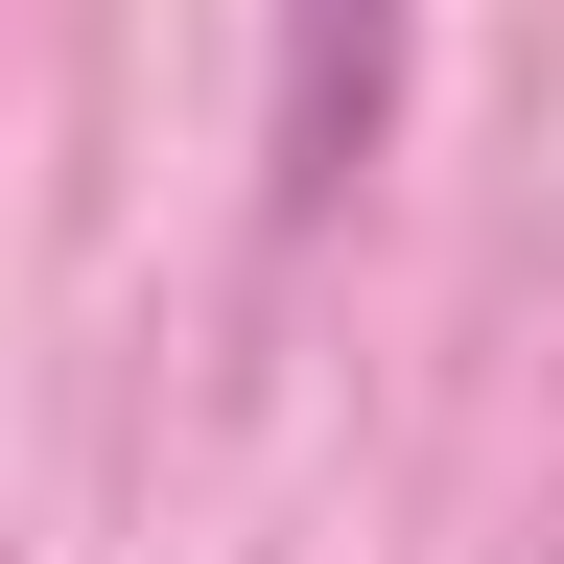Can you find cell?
Wrapping results in <instances>:
<instances>
[{
  "instance_id": "1",
  "label": "cell",
  "mask_w": 564,
  "mask_h": 564,
  "mask_svg": "<svg viewBox=\"0 0 564 564\" xmlns=\"http://www.w3.org/2000/svg\"><path fill=\"white\" fill-rule=\"evenodd\" d=\"M400 118V0H282V118H259V236H329V188Z\"/></svg>"
}]
</instances>
